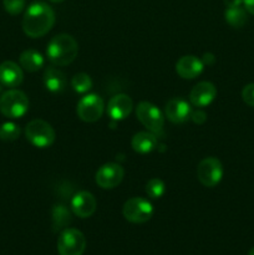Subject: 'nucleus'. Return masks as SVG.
Segmentation results:
<instances>
[{"label":"nucleus","mask_w":254,"mask_h":255,"mask_svg":"<svg viewBox=\"0 0 254 255\" xmlns=\"http://www.w3.org/2000/svg\"><path fill=\"white\" fill-rule=\"evenodd\" d=\"M55 11L46 2H32L22 17V30L29 37L36 39L46 35L55 24Z\"/></svg>","instance_id":"f257e3e1"},{"label":"nucleus","mask_w":254,"mask_h":255,"mask_svg":"<svg viewBox=\"0 0 254 255\" xmlns=\"http://www.w3.org/2000/svg\"><path fill=\"white\" fill-rule=\"evenodd\" d=\"M79 54V44L74 36L69 34H59L52 37L46 47V55L49 61L54 66H66L70 65Z\"/></svg>","instance_id":"f03ea898"},{"label":"nucleus","mask_w":254,"mask_h":255,"mask_svg":"<svg viewBox=\"0 0 254 255\" xmlns=\"http://www.w3.org/2000/svg\"><path fill=\"white\" fill-rule=\"evenodd\" d=\"M25 136L27 141L37 148H47L56 138V133L51 125L40 119L32 120L26 125Z\"/></svg>","instance_id":"7ed1b4c3"},{"label":"nucleus","mask_w":254,"mask_h":255,"mask_svg":"<svg viewBox=\"0 0 254 255\" xmlns=\"http://www.w3.org/2000/svg\"><path fill=\"white\" fill-rule=\"evenodd\" d=\"M29 110V99L22 91L11 89L0 97V112L9 119H20Z\"/></svg>","instance_id":"20e7f679"},{"label":"nucleus","mask_w":254,"mask_h":255,"mask_svg":"<svg viewBox=\"0 0 254 255\" xmlns=\"http://www.w3.org/2000/svg\"><path fill=\"white\" fill-rule=\"evenodd\" d=\"M153 206L149 201L142 197H133L125 202L122 214L129 223L143 224L153 216Z\"/></svg>","instance_id":"39448f33"},{"label":"nucleus","mask_w":254,"mask_h":255,"mask_svg":"<svg viewBox=\"0 0 254 255\" xmlns=\"http://www.w3.org/2000/svg\"><path fill=\"white\" fill-rule=\"evenodd\" d=\"M86 249V238L75 228H65L57 239V252L60 255H82Z\"/></svg>","instance_id":"423d86ee"},{"label":"nucleus","mask_w":254,"mask_h":255,"mask_svg":"<svg viewBox=\"0 0 254 255\" xmlns=\"http://www.w3.org/2000/svg\"><path fill=\"white\" fill-rule=\"evenodd\" d=\"M136 116L142 126L152 133H159L164 126V115L153 104L141 101L136 107Z\"/></svg>","instance_id":"0eeeda50"},{"label":"nucleus","mask_w":254,"mask_h":255,"mask_svg":"<svg viewBox=\"0 0 254 255\" xmlns=\"http://www.w3.org/2000/svg\"><path fill=\"white\" fill-rule=\"evenodd\" d=\"M105 111V102L101 96L96 94H87L84 97L80 99L77 102L76 112L80 120L84 122H92L99 121L102 117Z\"/></svg>","instance_id":"6e6552de"},{"label":"nucleus","mask_w":254,"mask_h":255,"mask_svg":"<svg viewBox=\"0 0 254 255\" xmlns=\"http://www.w3.org/2000/svg\"><path fill=\"white\" fill-rule=\"evenodd\" d=\"M223 166L216 157H207L197 167V178L207 188H213L223 178Z\"/></svg>","instance_id":"1a4fd4ad"},{"label":"nucleus","mask_w":254,"mask_h":255,"mask_svg":"<svg viewBox=\"0 0 254 255\" xmlns=\"http://www.w3.org/2000/svg\"><path fill=\"white\" fill-rule=\"evenodd\" d=\"M125 176V169L119 163H105L97 169L95 181L97 186L102 189L116 188L122 182Z\"/></svg>","instance_id":"9d476101"},{"label":"nucleus","mask_w":254,"mask_h":255,"mask_svg":"<svg viewBox=\"0 0 254 255\" xmlns=\"http://www.w3.org/2000/svg\"><path fill=\"white\" fill-rule=\"evenodd\" d=\"M191 104L181 97H173L167 101L166 106H164V117H167V120L171 121L172 124H184L191 119Z\"/></svg>","instance_id":"9b49d317"},{"label":"nucleus","mask_w":254,"mask_h":255,"mask_svg":"<svg viewBox=\"0 0 254 255\" xmlns=\"http://www.w3.org/2000/svg\"><path fill=\"white\" fill-rule=\"evenodd\" d=\"M97 202L94 194L87 191L77 192L71 199V209L79 218H89L96 212Z\"/></svg>","instance_id":"f8f14e48"},{"label":"nucleus","mask_w":254,"mask_h":255,"mask_svg":"<svg viewBox=\"0 0 254 255\" xmlns=\"http://www.w3.org/2000/svg\"><path fill=\"white\" fill-rule=\"evenodd\" d=\"M217 96V87L209 81L198 82L189 92V102L194 107H207L214 101Z\"/></svg>","instance_id":"ddd939ff"},{"label":"nucleus","mask_w":254,"mask_h":255,"mask_svg":"<svg viewBox=\"0 0 254 255\" xmlns=\"http://www.w3.org/2000/svg\"><path fill=\"white\" fill-rule=\"evenodd\" d=\"M133 102L128 95L119 94L111 97L107 104V115L114 121H122L131 115Z\"/></svg>","instance_id":"4468645a"},{"label":"nucleus","mask_w":254,"mask_h":255,"mask_svg":"<svg viewBox=\"0 0 254 255\" xmlns=\"http://www.w3.org/2000/svg\"><path fill=\"white\" fill-rule=\"evenodd\" d=\"M204 69V64L199 57L193 55H186L179 57L176 62V71L182 79L193 80L202 74Z\"/></svg>","instance_id":"2eb2a0df"},{"label":"nucleus","mask_w":254,"mask_h":255,"mask_svg":"<svg viewBox=\"0 0 254 255\" xmlns=\"http://www.w3.org/2000/svg\"><path fill=\"white\" fill-rule=\"evenodd\" d=\"M24 80V72L20 65L14 61L0 64V84L6 87H17Z\"/></svg>","instance_id":"dca6fc26"},{"label":"nucleus","mask_w":254,"mask_h":255,"mask_svg":"<svg viewBox=\"0 0 254 255\" xmlns=\"http://www.w3.org/2000/svg\"><path fill=\"white\" fill-rule=\"evenodd\" d=\"M42 81L46 90L52 94H60L66 87V75L56 66H49L45 69Z\"/></svg>","instance_id":"f3484780"},{"label":"nucleus","mask_w":254,"mask_h":255,"mask_svg":"<svg viewBox=\"0 0 254 255\" xmlns=\"http://www.w3.org/2000/svg\"><path fill=\"white\" fill-rule=\"evenodd\" d=\"M158 144L157 137L152 132H138L132 137L131 146L134 152L139 154H147L154 151Z\"/></svg>","instance_id":"a211bd4d"},{"label":"nucleus","mask_w":254,"mask_h":255,"mask_svg":"<svg viewBox=\"0 0 254 255\" xmlns=\"http://www.w3.org/2000/svg\"><path fill=\"white\" fill-rule=\"evenodd\" d=\"M19 64L21 69L27 72H36L44 66V56L34 49L25 50L19 57Z\"/></svg>","instance_id":"6ab92c4d"},{"label":"nucleus","mask_w":254,"mask_h":255,"mask_svg":"<svg viewBox=\"0 0 254 255\" xmlns=\"http://www.w3.org/2000/svg\"><path fill=\"white\" fill-rule=\"evenodd\" d=\"M224 19L232 27L239 29L247 24L248 15H247V10L242 6L227 7V10L224 11Z\"/></svg>","instance_id":"aec40b11"},{"label":"nucleus","mask_w":254,"mask_h":255,"mask_svg":"<svg viewBox=\"0 0 254 255\" xmlns=\"http://www.w3.org/2000/svg\"><path fill=\"white\" fill-rule=\"evenodd\" d=\"M52 221H54V231H60L65 228L67 224L71 222V214L69 209L65 208V206H55L52 212Z\"/></svg>","instance_id":"412c9836"},{"label":"nucleus","mask_w":254,"mask_h":255,"mask_svg":"<svg viewBox=\"0 0 254 255\" xmlns=\"http://www.w3.org/2000/svg\"><path fill=\"white\" fill-rule=\"evenodd\" d=\"M71 87L77 94H86L92 87L91 77L85 72H79L71 79Z\"/></svg>","instance_id":"4be33fe9"},{"label":"nucleus","mask_w":254,"mask_h":255,"mask_svg":"<svg viewBox=\"0 0 254 255\" xmlns=\"http://www.w3.org/2000/svg\"><path fill=\"white\" fill-rule=\"evenodd\" d=\"M144 191L151 199H159L166 193V184L162 179L152 178L147 182Z\"/></svg>","instance_id":"5701e85b"},{"label":"nucleus","mask_w":254,"mask_h":255,"mask_svg":"<svg viewBox=\"0 0 254 255\" xmlns=\"http://www.w3.org/2000/svg\"><path fill=\"white\" fill-rule=\"evenodd\" d=\"M20 133V127L17 126L14 122H5L0 126V139L5 142H12L16 141L19 138Z\"/></svg>","instance_id":"b1692460"},{"label":"nucleus","mask_w":254,"mask_h":255,"mask_svg":"<svg viewBox=\"0 0 254 255\" xmlns=\"http://www.w3.org/2000/svg\"><path fill=\"white\" fill-rule=\"evenodd\" d=\"M4 9L10 15H19L25 7V0H2Z\"/></svg>","instance_id":"393cba45"},{"label":"nucleus","mask_w":254,"mask_h":255,"mask_svg":"<svg viewBox=\"0 0 254 255\" xmlns=\"http://www.w3.org/2000/svg\"><path fill=\"white\" fill-rule=\"evenodd\" d=\"M242 99L248 106L254 107V84H248L243 87Z\"/></svg>","instance_id":"a878e982"},{"label":"nucleus","mask_w":254,"mask_h":255,"mask_svg":"<svg viewBox=\"0 0 254 255\" xmlns=\"http://www.w3.org/2000/svg\"><path fill=\"white\" fill-rule=\"evenodd\" d=\"M191 119L194 124L197 125H203L207 120V114L202 110H197V111H192Z\"/></svg>","instance_id":"bb28decb"},{"label":"nucleus","mask_w":254,"mask_h":255,"mask_svg":"<svg viewBox=\"0 0 254 255\" xmlns=\"http://www.w3.org/2000/svg\"><path fill=\"white\" fill-rule=\"evenodd\" d=\"M243 5L247 11L254 15V0H243Z\"/></svg>","instance_id":"cd10ccee"},{"label":"nucleus","mask_w":254,"mask_h":255,"mask_svg":"<svg viewBox=\"0 0 254 255\" xmlns=\"http://www.w3.org/2000/svg\"><path fill=\"white\" fill-rule=\"evenodd\" d=\"M224 4L227 7H234V6H242L243 0H224Z\"/></svg>","instance_id":"c85d7f7f"},{"label":"nucleus","mask_w":254,"mask_h":255,"mask_svg":"<svg viewBox=\"0 0 254 255\" xmlns=\"http://www.w3.org/2000/svg\"><path fill=\"white\" fill-rule=\"evenodd\" d=\"M202 61H203V64L204 65H211V64H213L214 62V56L212 54H206L204 55V59L202 60Z\"/></svg>","instance_id":"c756f323"},{"label":"nucleus","mask_w":254,"mask_h":255,"mask_svg":"<svg viewBox=\"0 0 254 255\" xmlns=\"http://www.w3.org/2000/svg\"><path fill=\"white\" fill-rule=\"evenodd\" d=\"M248 255H254V248H252L251 251H249V253H248Z\"/></svg>","instance_id":"7c9ffc66"},{"label":"nucleus","mask_w":254,"mask_h":255,"mask_svg":"<svg viewBox=\"0 0 254 255\" xmlns=\"http://www.w3.org/2000/svg\"><path fill=\"white\" fill-rule=\"evenodd\" d=\"M50 1H51V2H62L64 0H50Z\"/></svg>","instance_id":"2f4dec72"},{"label":"nucleus","mask_w":254,"mask_h":255,"mask_svg":"<svg viewBox=\"0 0 254 255\" xmlns=\"http://www.w3.org/2000/svg\"><path fill=\"white\" fill-rule=\"evenodd\" d=\"M0 90H1V84H0Z\"/></svg>","instance_id":"473e14b6"}]
</instances>
